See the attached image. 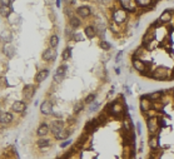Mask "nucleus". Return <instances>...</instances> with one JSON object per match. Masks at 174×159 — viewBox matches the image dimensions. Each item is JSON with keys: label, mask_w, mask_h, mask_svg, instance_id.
Instances as JSON below:
<instances>
[{"label": "nucleus", "mask_w": 174, "mask_h": 159, "mask_svg": "<svg viewBox=\"0 0 174 159\" xmlns=\"http://www.w3.org/2000/svg\"><path fill=\"white\" fill-rule=\"evenodd\" d=\"M50 129H52V133H53V135L56 138V139H64L65 137V128H64V123L62 120H54L50 124Z\"/></svg>", "instance_id": "1"}, {"label": "nucleus", "mask_w": 174, "mask_h": 159, "mask_svg": "<svg viewBox=\"0 0 174 159\" xmlns=\"http://www.w3.org/2000/svg\"><path fill=\"white\" fill-rule=\"evenodd\" d=\"M11 2H6V0H3L0 2V15L2 16H5L8 18L11 13H13V9H11Z\"/></svg>", "instance_id": "2"}, {"label": "nucleus", "mask_w": 174, "mask_h": 159, "mask_svg": "<svg viewBox=\"0 0 174 159\" xmlns=\"http://www.w3.org/2000/svg\"><path fill=\"white\" fill-rule=\"evenodd\" d=\"M113 19L115 23H124L127 20V11L124 9H117L113 13Z\"/></svg>", "instance_id": "3"}, {"label": "nucleus", "mask_w": 174, "mask_h": 159, "mask_svg": "<svg viewBox=\"0 0 174 159\" xmlns=\"http://www.w3.org/2000/svg\"><path fill=\"white\" fill-rule=\"evenodd\" d=\"M43 59L45 62H54L56 59V50L53 48H48L43 53Z\"/></svg>", "instance_id": "4"}, {"label": "nucleus", "mask_w": 174, "mask_h": 159, "mask_svg": "<svg viewBox=\"0 0 174 159\" xmlns=\"http://www.w3.org/2000/svg\"><path fill=\"white\" fill-rule=\"evenodd\" d=\"M40 112L44 115H50L53 113V104L50 100H44L40 105Z\"/></svg>", "instance_id": "5"}, {"label": "nucleus", "mask_w": 174, "mask_h": 159, "mask_svg": "<svg viewBox=\"0 0 174 159\" xmlns=\"http://www.w3.org/2000/svg\"><path fill=\"white\" fill-rule=\"evenodd\" d=\"M3 53L5 54L6 58L11 59V58H14L15 54H16V49H15V46H14L11 43H10V44H5L4 48H3Z\"/></svg>", "instance_id": "6"}, {"label": "nucleus", "mask_w": 174, "mask_h": 159, "mask_svg": "<svg viewBox=\"0 0 174 159\" xmlns=\"http://www.w3.org/2000/svg\"><path fill=\"white\" fill-rule=\"evenodd\" d=\"M11 109L15 113H24V112H25V109H27V104L24 103V102H21V100H16V102L13 103Z\"/></svg>", "instance_id": "7"}, {"label": "nucleus", "mask_w": 174, "mask_h": 159, "mask_svg": "<svg viewBox=\"0 0 174 159\" xmlns=\"http://www.w3.org/2000/svg\"><path fill=\"white\" fill-rule=\"evenodd\" d=\"M0 40H2L3 43H5V44H10L11 40H13V33H11V30H9V29L3 30L2 34H0Z\"/></svg>", "instance_id": "8"}, {"label": "nucleus", "mask_w": 174, "mask_h": 159, "mask_svg": "<svg viewBox=\"0 0 174 159\" xmlns=\"http://www.w3.org/2000/svg\"><path fill=\"white\" fill-rule=\"evenodd\" d=\"M34 91H35L34 85L28 84V85L24 87V89H23V97L25 98L27 100H29V99H31L33 95H34Z\"/></svg>", "instance_id": "9"}, {"label": "nucleus", "mask_w": 174, "mask_h": 159, "mask_svg": "<svg viewBox=\"0 0 174 159\" xmlns=\"http://www.w3.org/2000/svg\"><path fill=\"white\" fill-rule=\"evenodd\" d=\"M120 5L124 6V10L127 11H135L137 9V3L135 2H128V0H123V2H120Z\"/></svg>", "instance_id": "10"}, {"label": "nucleus", "mask_w": 174, "mask_h": 159, "mask_svg": "<svg viewBox=\"0 0 174 159\" xmlns=\"http://www.w3.org/2000/svg\"><path fill=\"white\" fill-rule=\"evenodd\" d=\"M13 118L14 116H13L11 113H0V124L8 125L9 123H11Z\"/></svg>", "instance_id": "11"}, {"label": "nucleus", "mask_w": 174, "mask_h": 159, "mask_svg": "<svg viewBox=\"0 0 174 159\" xmlns=\"http://www.w3.org/2000/svg\"><path fill=\"white\" fill-rule=\"evenodd\" d=\"M133 66H134L137 70H139V72H144V70L147 69L145 63L142 62L140 59H138V58H133Z\"/></svg>", "instance_id": "12"}, {"label": "nucleus", "mask_w": 174, "mask_h": 159, "mask_svg": "<svg viewBox=\"0 0 174 159\" xmlns=\"http://www.w3.org/2000/svg\"><path fill=\"white\" fill-rule=\"evenodd\" d=\"M150 108H152L150 100H149L147 97H143L142 100H140V109H142L143 112H148Z\"/></svg>", "instance_id": "13"}, {"label": "nucleus", "mask_w": 174, "mask_h": 159, "mask_svg": "<svg viewBox=\"0 0 174 159\" xmlns=\"http://www.w3.org/2000/svg\"><path fill=\"white\" fill-rule=\"evenodd\" d=\"M78 14H79V16H81V18H88V16L92 14V10H90L89 6L84 5V6L78 8Z\"/></svg>", "instance_id": "14"}, {"label": "nucleus", "mask_w": 174, "mask_h": 159, "mask_svg": "<svg viewBox=\"0 0 174 159\" xmlns=\"http://www.w3.org/2000/svg\"><path fill=\"white\" fill-rule=\"evenodd\" d=\"M48 77H49V70H48V69H41V70L36 74L35 80H36L38 83H41V81H44Z\"/></svg>", "instance_id": "15"}, {"label": "nucleus", "mask_w": 174, "mask_h": 159, "mask_svg": "<svg viewBox=\"0 0 174 159\" xmlns=\"http://www.w3.org/2000/svg\"><path fill=\"white\" fill-rule=\"evenodd\" d=\"M48 132H49V125H46L45 123H43V124L39 125V128L36 130V134L39 137H45L48 134Z\"/></svg>", "instance_id": "16"}, {"label": "nucleus", "mask_w": 174, "mask_h": 159, "mask_svg": "<svg viewBox=\"0 0 174 159\" xmlns=\"http://www.w3.org/2000/svg\"><path fill=\"white\" fill-rule=\"evenodd\" d=\"M122 112H123V105H122L120 103H117V102H115L114 104H112L110 113H112L113 115H119Z\"/></svg>", "instance_id": "17"}, {"label": "nucleus", "mask_w": 174, "mask_h": 159, "mask_svg": "<svg viewBox=\"0 0 174 159\" xmlns=\"http://www.w3.org/2000/svg\"><path fill=\"white\" fill-rule=\"evenodd\" d=\"M8 20H9V23L11 25H16V24H19L20 23V15L18 13H11L9 16H8Z\"/></svg>", "instance_id": "18"}, {"label": "nucleus", "mask_w": 174, "mask_h": 159, "mask_svg": "<svg viewBox=\"0 0 174 159\" xmlns=\"http://www.w3.org/2000/svg\"><path fill=\"white\" fill-rule=\"evenodd\" d=\"M38 147L39 148H48L49 145L52 144V140L50 139H46V138H40L39 140H38Z\"/></svg>", "instance_id": "19"}, {"label": "nucleus", "mask_w": 174, "mask_h": 159, "mask_svg": "<svg viewBox=\"0 0 174 159\" xmlns=\"http://www.w3.org/2000/svg\"><path fill=\"white\" fill-rule=\"evenodd\" d=\"M172 19V13L169 10H165L160 16H159V21L160 23H168Z\"/></svg>", "instance_id": "20"}, {"label": "nucleus", "mask_w": 174, "mask_h": 159, "mask_svg": "<svg viewBox=\"0 0 174 159\" xmlns=\"http://www.w3.org/2000/svg\"><path fill=\"white\" fill-rule=\"evenodd\" d=\"M84 33H85L87 38L92 39V38H94V37H95V28H94V27H90V25H89V27H87V28H85Z\"/></svg>", "instance_id": "21"}, {"label": "nucleus", "mask_w": 174, "mask_h": 159, "mask_svg": "<svg viewBox=\"0 0 174 159\" xmlns=\"http://www.w3.org/2000/svg\"><path fill=\"white\" fill-rule=\"evenodd\" d=\"M148 144H149V147H150L152 149H157V148H158V145H159V140H158V138H157V137H150V139H149V142H148Z\"/></svg>", "instance_id": "22"}, {"label": "nucleus", "mask_w": 174, "mask_h": 159, "mask_svg": "<svg viewBox=\"0 0 174 159\" xmlns=\"http://www.w3.org/2000/svg\"><path fill=\"white\" fill-rule=\"evenodd\" d=\"M49 44H50V48L55 49L58 46V44H59V38H58V35H52L50 39H49Z\"/></svg>", "instance_id": "23"}, {"label": "nucleus", "mask_w": 174, "mask_h": 159, "mask_svg": "<svg viewBox=\"0 0 174 159\" xmlns=\"http://www.w3.org/2000/svg\"><path fill=\"white\" fill-rule=\"evenodd\" d=\"M147 97H149V98H148L149 100H159V99L163 97V91H154V93L149 94V95H147Z\"/></svg>", "instance_id": "24"}, {"label": "nucleus", "mask_w": 174, "mask_h": 159, "mask_svg": "<svg viewBox=\"0 0 174 159\" xmlns=\"http://www.w3.org/2000/svg\"><path fill=\"white\" fill-rule=\"evenodd\" d=\"M71 28H79L80 27V19L79 18H75V16H70V20H69Z\"/></svg>", "instance_id": "25"}, {"label": "nucleus", "mask_w": 174, "mask_h": 159, "mask_svg": "<svg viewBox=\"0 0 174 159\" xmlns=\"http://www.w3.org/2000/svg\"><path fill=\"white\" fill-rule=\"evenodd\" d=\"M65 72H67V66H65V65H60L59 68H58V70H56V75H59V77L64 78Z\"/></svg>", "instance_id": "26"}, {"label": "nucleus", "mask_w": 174, "mask_h": 159, "mask_svg": "<svg viewBox=\"0 0 174 159\" xmlns=\"http://www.w3.org/2000/svg\"><path fill=\"white\" fill-rule=\"evenodd\" d=\"M69 58H71V49L70 48H67L63 52V59L64 60H68Z\"/></svg>", "instance_id": "27"}, {"label": "nucleus", "mask_w": 174, "mask_h": 159, "mask_svg": "<svg viewBox=\"0 0 174 159\" xmlns=\"http://www.w3.org/2000/svg\"><path fill=\"white\" fill-rule=\"evenodd\" d=\"M137 5L139 6H149L152 4V2H149V0H137Z\"/></svg>", "instance_id": "28"}, {"label": "nucleus", "mask_w": 174, "mask_h": 159, "mask_svg": "<svg viewBox=\"0 0 174 159\" xmlns=\"http://www.w3.org/2000/svg\"><path fill=\"white\" fill-rule=\"evenodd\" d=\"M100 48L102 49H104V50H109L110 48H112V45L108 43V41H105V40H102L100 41Z\"/></svg>", "instance_id": "29"}, {"label": "nucleus", "mask_w": 174, "mask_h": 159, "mask_svg": "<svg viewBox=\"0 0 174 159\" xmlns=\"http://www.w3.org/2000/svg\"><path fill=\"white\" fill-rule=\"evenodd\" d=\"M87 103H90V102H95V94H90V95H88V98H87V100H85Z\"/></svg>", "instance_id": "30"}, {"label": "nucleus", "mask_w": 174, "mask_h": 159, "mask_svg": "<svg viewBox=\"0 0 174 159\" xmlns=\"http://www.w3.org/2000/svg\"><path fill=\"white\" fill-rule=\"evenodd\" d=\"M98 107H99V104L98 103H95V102H93V104H90V112H95L96 109H98Z\"/></svg>", "instance_id": "31"}, {"label": "nucleus", "mask_w": 174, "mask_h": 159, "mask_svg": "<svg viewBox=\"0 0 174 159\" xmlns=\"http://www.w3.org/2000/svg\"><path fill=\"white\" fill-rule=\"evenodd\" d=\"M70 143H71V140L69 139V140H67V142H64V143H62V145H60V147H62V148H64V147H67V145H69Z\"/></svg>", "instance_id": "32"}, {"label": "nucleus", "mask_w": 174, "mask_h": 159, "mask_svg": "<svg viewBox=\"0 0 174 159\" xmlns=\"http://www.w3.org/2000/svg\"><path fill=\"white\" fill-rule=\"evenodd\" d=\"M80 109H83V105H80V104H78L77 107H75V109H74V112H75V113H78Z\"/></svg>", "instance_id": "33"}, {"label": "nucleus", "mask_w": 174, "mask_h": 159, "mask_svg": "<svg viewBox=\"0 0 174 159\" xmlns=\"http://www.w3.org/2000/svg\"><path fill=\"white\" fill-rule=\"evenodd\" d=\"M137 130H138V134H142V129H140V123H137Z\"/></svg>", "instance_id": "34"}, {"label": "nucleus", "mask_w": 174, "mask_h": 159, "mask_svg": "<svg viewBox=\"0 0 174 159\" xmlns=\"http://www.w3.org/2000/svg\"><path fill=\"white\" fill-rule=\"evenodd\" d=\"M122 54H123L122 52H119V53L117 54V58H115V62H119V60H120V56H122Z\"/></svg>", "instance_id": "35"}, {"label": "nucleus", "mask_w": 174, "mask_h": 159, "mask_svg": "<svg viewBox=\"0 0 174 159\" xmlns=\"http://www.w3.org/2000/svg\"><path fill=\"white\" fill-rule=\"evenodd\" d=\"M81 39H83L81 34H77V35H75V40H77V41H79V40H81Z\"/></svg>", "instance_id": "36"}]
</instances>
